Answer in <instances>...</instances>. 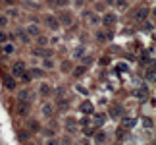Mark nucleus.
<instances>
[{"label": "nucleus", "mask_w": 156, "mask_h": 145, "mask_svg": "<svg viewBox=\"0 0 156 145\" xmlns=\"http://www.w3.org/2000/svg\"><path fill=\"white\" fill-rule=\"evenodd\" d=\"M44 23H46V27H48V29H52V31H58V27H60L58 18H56V16H52V14L44 16Z\"/></svg>", "instance_id": "obj_1"}, {"label": "nucleus", "mask_w": 156, "mask_h": 145, "mask_svg": "<svg viewBox=\"0 0 156 145\" xmlns=\"http://www.w3.org/2000/svg\"><path fill=\"white\" fill-rule=\"evenodd\" d=\"M25 68H27V66H25V62H23V60L14 62V66H12V75H14V77H19V75L25 72Z\"/></svg>", "instance_id": "obj_2"}, {"label": "nucleus", "mask_w": 156, "mask_h": 145, "mask_svg": "<svg viewBox=\"0 0 156 145\" xmlns=\"http://www.w3.org/2000/svg\"><path fill=\"white\" fill-rule=\"evenodd\" d=\"M102 25H106V27H112V25L116 23V21H118V16L114 14V12H108V14H104L102 16Z\"/></svg>", "instance_id": "obj_3"}, {"label": "nucleus", "mask_w": 156, "mask_h": 145, "mask_svg": "<svg viewBox=\"0 0 156 145\" xmlns=\"http://www.w3.org/2000/svg\"><path fill=\"white\" fill-rule=\"evenodd\" d=\"M25 31H27V35H33V37H39V35H41V27H39L37 23H29Z\"/></svg>", "instance_id": "obj_4"}, {"label": "nucleus", "mask_w": 156, "mask_h": 145, "mask_svg": "<svg viewBox=\"0 0 156 145\" xmlns=\"http://www.w3.org/2000/svg\"><path fill=\"white\" fill-rule=\"evenodd\" d=\"M81 112L83 114H95V107H92L91 101H85V103L81 104Z\"/></svg>", "instance_id": "obj_5"}, {"label": "nucleus", "mask_w": 156, "mask_h": 145, "mask_svg": "<svg viewBox=\"0 0 156 145\" xmlns=\"http://www.w3.org/2000/svg\"><path fill=\"white\" fill-rule=\"evenodd\" d=\"M58 21H60L62 25H69V23H71V12H62Z\"/></svg>", "instance_id": "obj_6"}, {"label": "nucleus", "mask_w": 156, "mask_h": 145, "mask_svg": "<svg viewBox=\"0 0 156 145\" xmlns=\"http://www.w3.org/2000/svg\"><path fill=\"white\" fill-rule=\"evenodd\" d=\"M39 93L42 95V97H50V93H52V87L48 83H41V87H39Z\"/></svg>", "instance_id": "obj_7"}, {"label": "nucleus", "mask_w": 156, "mask_h": 145, "mask_svg": "<svg viewBox=\"0 0 156 145\" xmlns=\"http://www.w3.org/2000/svg\"><path fill=\"white\" fill-rule=\"evenodd\" d=\"M4 87L6 89H16V80L12 77V75H6L4 77Z\"/></svg>", "instance_id": "obj_8"}, {"label": "nucleus", "mask_w": 156, "mask_h": 145, "mask_svg": "<svg viewBox=\"0 0 156 145\" xmlns=\"http://www.w3.org/2000/svg\"><path fill=\"white\" fill-rule=\"evenodd\" d=\"M35 54L44 56V58H52V50H50V48H37V50H35Z\"/></svg>", "instance_id": "obj_9"}, {"label": "nucleus", "mask_w": 156, "mask_h": 145, "mask_svg": "<svg viewBox=\"0 0 156 145\" xmlns=\"http://www.w3.org/2000/svg\"><path fill=\"white\" fill-rule=\"evenodd\" d=\"M21 116H25V114H29V103H25V101H19V110H18Z\"/></svg>", "instance_id": "obj_10"}, {"label": "nucleus", "mask_w": 156, "mask_h": 145, "mask_svg": "<svg viewBox=\"0 0 156 145\" xmlns=\"http://www.w3.org/2000/svg\"><path fill=\"white\" fill-rule=\"evenodd\" d=\"M147 16H148V10H147V8H143V10H139V12H137L135 19H137V21H145V19H147Z\"/></svg>", "instance_id": "obj_11"}, {"label": "nucleus", "mask_w": 156, "mask_h": 145, "mask_svg": "<svg viewBox=\"0 0 156 145\" xmlns=\"http://www.w3.org/2000/svg\"><path fill=\"white\" fill-rule=\"evenodd\" d=\"M85 72H87V66H77V68H73L71 74H73V77H79V75H83Z\"/></svg>", "instance_id": "obj_12"}, {"label": "nucleus", "mask_w": 156, "mask_h": 145, "mask_svg": "<svg viewBox=\"0 0 156 145\" xmlns=\"http://www.w3.org/2000/svg\"><path fill=\"white\" fill-rule=\"evenodd\" d=\"M52 112H54V110H52V104H50V103H46L44 107H42V114H44L46 118H50V116H52Z\"/></svg>", "instance_id": "obj_13"}, {"label": "nucleus", "mask_w": 156, "mask_h": 145, "mask_svg": "<svg viewBox=\"0 0 156 145\" xmlns=\"http://www.w3.org/2000/svg\"><path fill=\"white\" fill-rule=\"evenodd\" d=\"M2 52H6V54H14V52H16V47L12 45V43H6L4 47H2Z\"/></svg>", "instance_id": "obj_14"}, {"label": "nucleus", "mask_w": 156, "mask_h": 145, "mask_svg": "<svg viewBox=\"0 0 156 145\" xmlns=\"http://www.w3.org/2000/svg\"><path fill=\"white\" fill-rule=\"evenodd\" d=\"M42 68H44V70H52V68H54V60H52V58H44V60H42Z\"/></svg>", "instance_id": "obj_15"}, {"label": "nucleus", "mask_w": 156, "mask_h": 145, "mask_svg": "<svg viewBox=\"0 0 156 145\" xmlns=\"http://www.w3.org/2000/svg\"><path fill=\"white\" fill-rule=\"evenodd\" d=\"M19 80H21V81H23V83H29V81H31V80H33V75H31V74H29V72H27V70H25V72H23V74H21V75H19Z\"/></svg>", "instance_id": "obj_16"}, {"label": "nucleus", "mask_w": 156, "mask_h": 145, "mask_svg": "<svg viewBox=\"0 0 156 145\" xmlns=\"http://www.w3.org/2000/svg\"><path fill=\"white\" fill-rule=\"evenodd\" d=\"M18 35H19V39H21L23 43H29V35L25 33V29H18Z\"/></svg>", "instance_id": "obj_17"}, {"label": "nucleus", "mask_w": 156, "mask_h": 145, "mask_svg": "<svg viewBox=\"0 0 156 145\" xmlns=\"http://www.w3.org/2000/svg\"><path fill=\"white\" fill-rule=\"evenodd\" d=\"M31 99V95H29L27 89H23V91H19V101H29Z\"/></svg>", "instance_id": "obj_18"}, {"label": "nucleus", "mask_w": 156, "mask_h": 145, "mask_svg": "<svg viewBox=\"0 0 156 145\" xmlns=\"http://www.w3.org/2000/svg\"><path fill=\"white\" fill-rule=\"evenodd\" d=\"M133 126H135L133 118H124V128H127V130H129V128H133Z\"/></svg>", "instance_id": "obj_19"}, {"label": "nucleus", "mask_w": 156, "mask_h": 145, "mask_svg": "<svg viewBox=\"0 0 156 145\" xmlns=\"http://www.w3.org/2000/svg\"><path fill=\"white\" fill-rule=\"evenodd\" d=\"M95 139H97L98 143H104L106 141V131H98L97 136H95Z\"/></svg>", "instance_id": "obj_20"}, {"label": "nucleus", "mask_w": 156, "mask_h": 145, "mask_svg": "<svg viewBox=\"0 0 156 145\" xmlns=\"http://www.w3.org/2000/svg\"><path fill=\"white\" fill-rule=\"evenodd\" d=\"M37 43H39V47H46V45H48V39L42 37V35H39V37H37Z\"/></svg>", "instance_id": "obj_21"}, {"label": "nucleus", "mask_w": 156, "mask_h": 145, "mask_svg": "<svg viewBox=\"0 0 156 145\" xmlns=\"http://www.w3.org/2000/svg\"><path fill=\"white\" fill-rule=\"evenodd\" d=\"M29 74H31V75H35V77H41V75H42V74H44V72H42V70H41V68H33V70H31V72H29Z\"/></svg>", "instance_id": "obj_22"}, {"label": "nucleus", "mask_w": 156, "mask_h": 145, "mask_svg": "<svg viewBox=\"0 0 156 145\" xmlns=\"http://www.w3.org/2000/svg\"><path fill=\"white\" fill-rule=\"evenodd\" d=\"M6 25H8V16L0 14V27H6Z\"/></svg>", "instance_id": "obj_23"}, {"label": "nucleus", "mask_w": 156, "mask_h": 145, "mask_svg": "<svg viewBox=\"0 0 156 145\" xmlns=\"http://www.w3.org/2000/svg\"><path fill=\"white\" fill-rule=\"evenodd\" d=\"M116 6H118L119 10H125L127 8V2H125V0H116Z\"/></svg>", "instance_id": "obj_24"}, {"label": "nucleus", "mask_w": 156, "mask_h": 145, "mask_svg": "<svg viewBox=\"0 0 156 145\" xmlns=\"http://www.w3.org/2000/svg\"><path fill=\"white\" fill-rule=\"evenodd\" d=\"M58 107H60V110H66V108H68V101H66V99H60Z\"/></svg>", "instance_id": "obj_25"}, {"label": "nucleus", "mask_w": 156, "mask_h": 145, "mask_svg": "<svg viewBox=\"0 0 156 145\" xmlns=\"http://www.w3.org/2000/svg\"><path fill=\"white\" fill-rule=\"evenodd\" d=\"M18 14H19V12H18L16 8H10V10H8V14H6V16H12V18H18Z\"/></svg>", "instance_id": "obj_26"}, {"label": "nucleus", "mask_w": 156, "mask_h": 145, "mask_svg": "<svg viewBox=\"0 0 156 145\" xmlns=\"http://www.w3.org/2000/svg\"><path fill=\"white\" fill-rule=\"evenodd\" d=\"M83 52H85V47H79L77 50H75V58H81V56H83Z\"/></svg>", "instance_id": "obj_27"}, {"label": "nucleus", "mask_w": 156, "mask_h": 145, "mask_svg": "<svg viewBox=\"0 0 156 145\" xmlns=\"http://www.w3.org/2000/svg\"><path fill=\"white\" fill-rule=\"evenodd\" d=\"M54 4H56V6H62V8H66V6H68L69 2H68V0H56Z\"/></svg>", "instance_id": "obj_28"}, {"label": "nucleus", "mask_w": 156, "mask_h": 145, "mask_svg": "<svg viewBox=\"0 0 156 145\" xmlns=\"http://www.w3.org/2000/svg\"><path fill=\"white\" fill-rule=\"evenodd\" d=\"M143 122H145V126H147V128H152V126H154V122H152V118H145Z\"/></svg>", "instance_id": "obj_29"}, {"label": "nucleus", "mask_w": 156, "mask_h": 145, "mask_svg": "<svg viewBox=\"0 0 156 145\" xmlns=\"http://www.w3.org/2000/svg\"><path fill=\"white\" fill-rule=\"evenodd\" d=\"M71 70V64H69V62H64V64H62V72H69Z\"/></svg>", "instance_id": "obj_30"}, {"label": "nucleus", "mask_w": 156, "mask_h": 145, "mask_svg": "<svg viewBox=\"0 0 156 145\" xmlns=\"http://www.w3.org/2000/svg\"><path fill=\"white\" fill-rule=\"evenodd\" d=\"M29 128H31L33 131H37L39 130V122H29Z\"/></svg>", "instance_id": "obj_31"}, {"label": "nucleus", "mask_w": 156, "mask_h": 145, "mask_svg": "<svg viewBox=\"0 0 156 145\" xmlns=\"http://www.w3.org/2000/svg\"><path fill=\"white\" fill-rule=\"evenodd\" d=\"M64 91H66L64 87H58V89H56V95H58V97L62 99V97H64Z\"/></svg>", "instance_id": "obj_32"}, {"label": "nucleus", "mask_w": 156, "mask_h": 145, "mask_svg": "<svg viewBox=\"0 0 156 145\" xmlns=\"http://www.w3.org/2000/svg\"><path fill=\"white\" fill-rule=\"evenodd\" d=\"M91 62H92V58H91V56H85V58H83V66H89Z\"/></svg>", "instance_id": "obj_33"}, {"label": "nucleus", "mask_w": 156, "mask_h": 145, "mask_svg": "<svg viewBox=\"0 0 156 145\" xmlns=\"http://www.w3.org/2000/svg\"><path fill=\"white\" fill-rule=\"evenodd\" d=\"M46 145H58V139H56V137H50V139L46 141Z\"/></svg>", "instance_id": "obj_34"}, {"label": "nucleus", "mask_w": 156, "mask_h": 145, "mask_svg": "<svg viewBox=\"0 0 156 145\" xmlns=\"http://www.w3.org/2000/svg\"><path fill=\"white\" fill-rule=\"evenodd\" d=\"M97 39H98V41H106V39H108V37H106V35H104V33H98V35H97Z\"/></svg>", "instance_id": "obj_35"}, {"label": "nucleus", "mask_w": 156, "mask_h": 145, "mask_svg": "<svg viewBox=\"0 0 156 145\" xmlns=\"http://www.w3.org/2000/svg\"><path fill=\"white\" fill-rule=\"evenodd\" d=\"M147 80H150V81H154V70H150L147 74Z\"/></svg>", "instance_id": "obj_36"}, {"label": "nucleus", "mask_w": 156, "mask_h": 145, "mask_svg": "<svg viewBox=\"0 0 156 145\" xmlns=\"http://www.w3.org/2000/svg\"><path fill=\"white\" fill-rule=\"evenodd\" d=\"M42 134H44V136H48V137L54 136V131H52V130H42Z\"/></svg>", "instance_id": "obj_37"}, {"label": "nucleus", "mask_w": 156, "mask_h": 145, "mask_svg": "<svg viewBox=\"0 0 156 145\" xmlns=\"http://www.w3.org/2000/svg\"><path fill=\"white\" fill-rule=\"evenodd\" d=\"M104 120H106L104 114H97V122H104Z\"/></svg>", "instance_id": "obj_38"}, {"label": "nucleus", "mask_w": 156, "mask_h": 145, "mask_svg": "<svg viewBox=\"0 0 156 145\" xmlns=\"http://www.w3.org/2000/svg\"><path fill=\"white\" fill-rule=\"evenodd\" d=\"M83 4H85V0H75V6H77V8H81Z\"/></svg>", "instance_id": "obj_39"}, {"label": "nucleus", "mask_w": 156, "mask_h": 145, "mask_svg": "<svg viewBox=\"0 0 156 145\" xmlns=\"http://www.w3.org/2000/svg\"><path fill=\"white\" fill-rule=\"evenodd\" d=\"M4 41H6V33L0 31V43H4Z\"/></svg>", "instance_id": "obj_40"}, {"label": "nucleus", "mask_w": 156, "mask_h": 145, "mask_svg": "<svg viewBox=\"0 0 156 145\" xmlns=\"http://www.w3.org/2000/svg\"><path fill=\"white\" fill-rule=\"evenodd\" d=\"M2 2H6V4H14V0H2Z\"/></svg>", "instance_id": "obj_41"}, {"label": "nucleus", "mask_w": 156, "mask_h": 145, "mask_svg": "<svg viewBox=\"0 0 156 145\" xmlns=\"http://www.w3.org/2000/svg\"><path fill=\"white\" fill-rule=\"evenodd\" d=\"M106 4H114V0H104Z\"/></svg>", "instance_id": "obj_42"}, {"label": "nucleus", "mask_w": 156, "mask_h": 145, "mask_svg": "<svg viewBox=\"0 0 156 145\" xmlns=\"http://www.w3.org/2000/svg\"><path fill=\"white\" fill-rule=\"evenodd\" d=\"M0 52H2V47H0Z\"/></svg>", "instance_id": "obj_43"}, {"label": "nucleus", "mask_w": 156, "mask_h": 145, "mask_svg": "<svg viewBox=\"0 0 156 145\" xmlns=\"http://www.w3.org/2000/svg\"><path fill=\"white\" fill-rule=\"evenodd\" d=\"M75 145H79V143H75Z\"/></svg>", "instance_id": "obj_44"}]
</instances>
